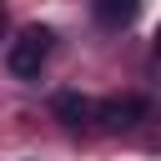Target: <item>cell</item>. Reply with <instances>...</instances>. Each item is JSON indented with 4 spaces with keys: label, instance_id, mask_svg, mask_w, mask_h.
<instances>
[{
    "label": "cell",
    "instance_id": "6da1fadb",
    "mask_svg": "<svg viewBox=\"0 0 161 161\" xmlns=\"http://www.w3.org/2000/svg\"><path fill=\"white\" fill-rule=\"evenodd\" d=\"M50 40H55V30H50V25H25V30H20V40H15V45H10V55H5L10 75L35 80V75H40V65H45V55H50Z\"/></svg>",
    "mask_w": 161,
    "mask_h": 161
},
{
    "label": "cell",
    "instance_id": "7a4b0ae2",
    "mask_svg": "<svg viewBox=\"0 0 161 161\" xmlns=\"http://www.w3.org/2000/svg\"><path fill=\"white\" fill-rule=\"evenodd\" d=\"M146 116H151V101H146V96H111V101L96 106V121H101L106 131H131V126L146 121Z\"/></svg>",
    "mask_w": 161,
    "mask_h": 161
},
{
    "label": "cell",
    "instance_id": "3957f363",
    "mask_svg": "<svg viewBox=\"0 0 161 161\" xmlns=\"http://www.w3.org/2000/svg\"><path fill=\"white\" fill-rule=\"evenodd\" d=\"M55 116H60L65 126H91V121H96V101H86L80 91H60V96H55Z\"/></svg>",
    "mask_w": 161,
    "mask_h": 161
},
{
    "label": "cell",
    "instance_id": "277c9868",
    "mask_svg": "<svg viewBox=\"0 0 161 161\" xmlns=\"http://www.w3.org/2000/svg\"><path fill=\"white\" fill-rule=\"evenodd\" d=\"M96 20L101 25H131L136 20V0H101L96 5Z\"/></svg>",
    "mask_w": 161,
    "mask_h": 161
},
{
    "label": "cell",
    "instance_id": "5b68a950",
    "mask_svg": "<svg viewBox=\"0 0 161 161\" xmlns=\"http://www.w3.org/2000/svg\"><path fill=\"white\" fill-rule=\"evenodd\" d=\"M156 55H161V25H156Z\"/></svg>",
    "mask_w": 161,
    "mask_h": 161
},
{
    "label": "cell",
    "instance_id": "8992f818",
    "mask_svg": "<svg viewBox=\"0 0 161 161\" xmlns=\"http://www.w3.org/2000/svg\"><path fill=\"white\" fill-rule=\"evenodd\" d=\"M0 25H5V15H0Z\"/></svg>",
    "mask_w": 161,
    "mask_h": 161
}]
</instances>
